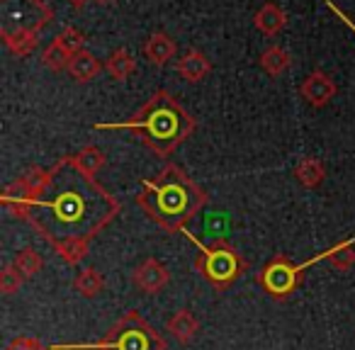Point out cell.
<instances>
[{
  "mask_svg": "<svg viewBox=\"0 0 355 350\" xmlns=\"http://www.w3.org/2000/svg\"><path fill=\"white\" fill-rule=\"evenodd\" d=\"M54 42H59V44L64 46V49L69 51L71 56H73V54H78V51H83L85 37H83V32H80L78 27H66V30L61 32V35L56 37Z\"/></svg>",
  "mask_w": 355,
  "mask_h": 350,
  "instance_id": "obj_22",
  "label": "cell"
},
{
  "mask_svg": "<svg viewBox=\"0 0 355 350\" xmlns=\"http://www.w3.org/2000/svg\"><path fill=\"white\" fill-rule=\"evenodd\" d=\"M73 287L80 292L83 297H95L100 295V292L105 290V277L100 275L98 270H93V268H85V270L78 272V277L73 280Z\"/></svg>",
  "mask_w": 355,
  "mask_h": 350,
  "instance_id": "obj_19",
  "label": "cell"
},
{
  "mask_svg": "<svg viewBox=\"0 0 355 350\" xmlns=\"http://www.w3.org/2000/svg\"><path fill=\"white\" fill-rule=\"evenodd\" d=\"M6 350H51V348H42V343L37 338H27V335H20L15 338Z\"/></svg>",
  "mask_w": 355,
  "mask_h": 350,
  "instance_id": "obj_25",
  "label": "cell"
},
{
  "mask_svg": "<svg viewBox=\"0 0 355 350\" xmlns=\"http://www.w3.org/2000/svg\"><path fill=\"white\" fill-rule=\"evenodd\" d=\"M22 280H25V277H22L12 265H8L6 270L0 272V290L6 292V295H12V292L20 290Z\"/></svg>",
  "mask_w": 355,
  "mask_h": 350,
  "instance_id": "obj_24",
  "label": "cell"
},
{
  "mask_svg": "<svg viewBox=\"0 0 355 350\" xmlns=\"http://www.w3.org/2000/svg\"><path fill=\"white\" fill-rule=\"evenodd\" d=\"M334 253H336V246L324 253H316L314 258H309V261H304V263H297V265L290 258L280 253V256H275L261 272H258V282H261V287L272 299H287V297L302 285L304 270H309L311 265H316V263H321V261H331Z\"/></svg>",
  "mask_w": 355,
  "mask_h": 350,
  "instance_id": "obj_7",
  "label": "cell"
},
{
  "mask_svg": "<svg viewBox=\"0 0 355 350\" xmlns=\"http://www.w3.org/2000/svg\"><path fill=\"white\" fill-rule=\"evenodd\" d=\"M166 329L175 340H180V343H190V340L195 338V333H198L200 324H198V319L193 316V311L180 309V311H175L171 319H168Z\"/></svg>",
  "mask_w": 355,
  "mask_h": 350,
  "instance_id": "obj_14",
  "label": "cell"
},
{
  "mask_svg": "<svg viewBox=\"0 0 355 350\" xmlns=\"http://www.w3.org/2000/svg\"><path fill=\"white\" fill-rule=\"evenodd\" d=\"M295 178L300 180L306 190H314V188H319V185L324 183L326 168H324V163H321L319 158L304 156V158H300V161H297Z\"/></svg>",
  "mask_w": 355,
  "mask_h": 350,
  "instance_id": "obj_15",
  "label": "cell"
},
{
  "mask_svg": "<svg viewBox=\"0 0 355 350\" xmlns=\"http://www.w3.org/2000/svg\"><path fill=\"white\" fill-rule=\"evenodd\" d=\"M175 51H178L175 40L171 35H166V32H153L146 40V44H144V54H146V59L153 66H166L175 56Z\"/></svg>",
  "mask_w": 355,
  "mask_h": 350,
  "instance_id": "obj_12",
  "label": "cell"
},
{
  "mask_svg": "<svg viewBox=\"0 0 355 350\" xmlns=\"http://www.w3.org/2000/svg\"><path fill=\"white\" fill-rule=\"evenodd\" d=\"M253 22H256V27L266 37H277L282 30H285L287 15H285V10H282V8L277 6V3L268 0V3H263V6H261V10L256 12Z\"/></svg>",
  "mask_w": 355,
  "mask_h": 350,
  "instance_id": "obj_11",
  "label": "cell"
},
{
  "mask_svg": "<svg viewBox=\"0 0 355 350\" xmlns=\"http://www.w3.org/2000/svg\"><path fill=\"white\" fill-rule=\"evenodd\" d=\"M73 161L78 163V168L80 170H85V173H90V175H98V170L105 166V153L100 151L98 146H85V148H80L78 153L73 156Z\"/></svg>",
  "mask_w": 355,
  "mask_h": 350,
  "instance_id": "obj_20",
  "label": "cell"
},
{
  "mask_svg": "<svg viewBox=\"0 0 355 350\" xmlns=\"http://www.w3.org/2000/svg\"><path fill=\"white\" fill-rule=\"evenodd\" d=\"M51 350H166L163 335L144 319L139 311H127L103 340L95 343H64L49 345Z\"/></svg>",
  "mask_w": 355,
  "mask_h": 350,
  "instance_id": "obj_5",
  "label": "cell"
},
{
  "mask_svg": "<svg viewBox=\"0 0 355 350\" xmlns=\"http://www.w3.org/2000/svg\"><path fill=\"white\" fill-rule=\"evenodd\" d=\"M300 93H302V98L311 105V107H326V105L336 98L338 88H336V80L331 78L329 73H324V71L316 69V71H311L304 80H302Z\"/></svg>",
  "mask_w": 355,
  "mask_h": 350,
  "instance_id": "obj_8",
  "label": "cell"
},
{
  "mask_svg": "<svg viewBox=\"0 0 355 350\" xmlns=\"http://www.w3.org/2000/svg\"><path fill=\"white\" fill-rule=\"evenodd\" d=\"M105 71H107L114 80H127L129 76L137 71V61H134V56L129 54L124 46H119V49H114L112 54L107 56V61H105Z\"/></svg>",
  "mask_w": 355,
  "mask_h": 350,
  "instance_id": "obj_17",
  "label": "cell"
},
{
  "mask_svg": "<svg viewBox=\"0 0 355 350\" xmlns=\"http://www.w3.org/2000/svg\"><path fill=\"white\" fill-rule=\"evenodd\" d=\"M180 234H185V238H190L195 243V248H198L195 268L202 272V277L209 285L224 290V287L234 285L246 272V261H243L236 248L229 246L227 238H217V241L207 246L200 238H195V234H190L188 229H183Z\"/></svg>",
  "mask_w": 355,
  "mask_h": 350,
  "instance_id": "obj_6",
  "label": "cell"
},
{
  "mask_svg": "<svg viewBox=\"0 0 355 350\" xmlns=\"http://www.w3.org/2000/svg\"><path fill=\"white\" fill-rule=\"evenodd\" d=\"M168 280H171V272H168V268L163 265V263H158L156 258L144 261L132 275V282L144 295H156V292H161L163 287L168 285Z\"/></svg>",
  "mask_w": 355,
  "mask_h": 350,
  "instance_id": "obj_9",
  "label": "cell"
},
{
  "mask_svg": "<svg viewBox=\"0 0 355 350\" xmlns=\"http://www.w3.org/2000/svg\"><path fill=\"white\" fill-rule=\"evenodd\" d=\"M207 202L209 195L175 163H166L156 178L141 180V190L137 195V204L146 217L171 234L188 229V222H193Z\"/></svg>",
  "mask_w": 355,
  "mask_h": 350,
  "instance_id": "obj_2",
  "label": "cell"
},
{
  "mask_svg": "<svg viewBox=\"0 0 355 350\" xmlns=\"http://www.w3.org/2000/svg\"><path fill=\"white\" fill-rule=\"evenodd\" d=\"M209 71H212V61L200 49H188L183 54V59L178 61V73L188 83H200Z\"/></svg>",
  "mask_w": 355,
  "mask_h": 350,
  "instance_id": "obj_10",
  "label": "cell"
},
{
  "mask_svg": "<svg viewBox=\"0 0 355 350\" xmlns=\"http://www.w3.org/2000/svg\"><path fill=\"white\" fill-rule=\"evenodd\" d=\"M258 64H261V69L266 71L268 76H282L287 69L292 66V56H290V51L287 49H282V46H277V44H272V46H268L266 51L261 54V59H258Z\"/></svg>",
  "mask_w": 355,
  "mask_h": 350,
  "instance_id": "obj_16",
  "label": "cell"
},
{
  "mask_svg": "<svg viewBox=\"0 0 355 350\" xmlns=\"http://www.w3.org/2000/svg\"><path fill=\"white\" fill-rule=\"evenodd\" d=\"M54 12L44 0H0V40L15 56H30Z\"/></svg>",
  "mask_w": 355,
  "mask_h": 350,
  "instance_id": "obj_4",
  "label": "cell"
},
{
  "mask_svg": "<svg viewBox=\"0 0 355 350\" xmlns=\"http://www.w3.org/2000/svg\"><path fill=\"white\" fill-rule=\"evenodd\" d=\"M98 3H103V6H107V3H112V0H98Z\"/></svg>",
  "mask_w": 355,
  "mask_h": 350,
  "instance_id": "obj_27",
  "label": "cell"
},
{
  "mask_svg": "<svg viewBox=\"0 0 355 350\" xmlns=\"http://www.w3.org/2000/svg\"><path fill=\"white\" fill-rule=\"evenodd\" d=\"M95 129H134L144 134V143L156 156L168 158L190 134L198 129V122L188 114V110L178 103L168 90H156L137 114L124 122L95 124Z\"/></svg>",
  "mask_w": 355,
  "mask_h": 350,
  "instance_id": "obj_3",
  "label": "cell"
},
{
  "mask_svg": "<svg viewBox=\"0 0 355 350\" xmlns=\"http://www.w3.org/2000/svg\"><path fill=\"white\" fill-rule=\"evenodd\" d=\"M122 204L95 175L80 170L73 156H64L46 170V180L27 207L30 222L66 263L88 256L90 241L119 214Z\"/></svg>",
  "mask_w": 355,
  "mask_h": 350,
  "instance_id": "obj_1",
  "label": "cell"
},
{
  "mask_svg": "<svg viewBox=\"0 0 355 350\" xmlns=\"http://www.w3.org/2000/svg\"><path fill=\"white\" fill-rule=\"evenodd\" d=\"M66 3H69L71 8H78V10H80V8H85V6H88L90 0H66Z\"/></svg>",
  "mask_w": 355,
  "mask_h": 350,
  "instance_id": "obj_26",
  "label": "cell"
},
{
  "mask_svg": "<svg viewBox=\"0 0 355 350\" xmlns=\"http://www.w3.org/2000/svg\"><path fill=\"white\" fill-rule=\"evenodd\" d=\"M66 71H69L71 78L78 80V83H90L93 78H98V73L103 71V64H100L88 49H83V51H78V54L71 56V64Z\"/></svg>",
  "mask_w": 355,
  "mask_h": 350,
  "instance_id": "obj_13",
  "label": "cell"
},
{
  "mask_svg": "<svg viewBox=\"0 0 355 350\" xmlns=\"http://www.w3.org/2000/svg\"><path fill=\"white\" fill-rule=\"evenodd\" d=\"M10 265L15 268V270L20 272V275L25 277V280H30V277H35L37 272L42 270L44 261H42V256L35 251V248H22V251L17 253L15 258H12Z\"/></svg>",
  "mask_w": 355,
  "mask_h": 350,
  "instance_id": "obj_18",
  "label": "cell"
},
{
  "mask_svg": "<svg viewBox=\"0 0 355 350\" xmlns=\"http://www.w3.org/2000/svg\"><path fill=\"white\" fill-rule=\"evenodd\" d=\"M42 64H44L46 69L54 71V73H59V71H66V69H69L71 54L64 49V46L59 44V42H51V44L44 49V54H42Z\"/></svg>",
  "mask_w": 355,
  "mask_h": 350,
  "instance_id": "obj_21",
  "label": "cell"
},
{
  "mask_svg": "<svg viewBox=\"0 0 355 350\" xmlns=\"http://www.w3.org/2000/svg\"><path fill=\"white\" fill-rule=\"evenodd\" d=\"M355 238H348V241H340L336 243V253L331 256V263H334V268H338V270H345V268H350L355 263Z\"/></svg>",
  "mask_w": 355,
  "mask_h": 350,
  "instance_id": "obj_23",
  "label": "cell"
}]
</instances>
